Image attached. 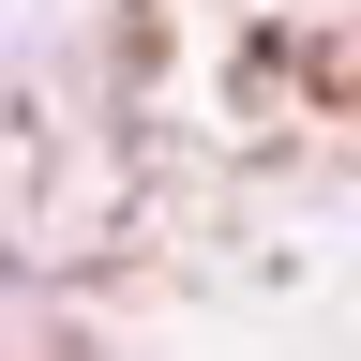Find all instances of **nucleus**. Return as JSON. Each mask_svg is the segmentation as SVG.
<instances>
[]
</instances>
